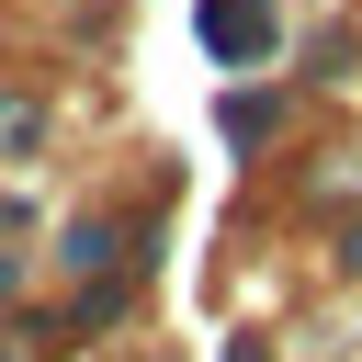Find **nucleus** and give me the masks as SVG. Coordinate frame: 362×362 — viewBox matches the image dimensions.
Masks as SVG:
<instances>
[{
    "label": "nucleus",
    "mask_w": 362,
    "mask_h": 362,
    "mask_svg": "<svg viewBox=\"0 0 362 362\" xmlns=\"http://www.w3.org/2000/svg\"><path fill=\"white\" fill-rule=\"evenodd\" d=\"M0 147H34V102H0Z\"/></svg>",
    "instance_id": "nucleus-2"
},
{
    "label": "nucleus",
    "mask_w": 362,
    "mask_h": 362,
    "mask_svg": "<svg viewBox=\"0 0 362 362\" xmlns=\"http://www.w3.org/2000/svg\"><path fill=\"white\" fill-rule=\"evenodd\" d=\"M204 45H215V57H260V45H272V11H260V0H204Z\"/></svg>",
    "instance_id": "nucleus-1"
}]
</instances>
